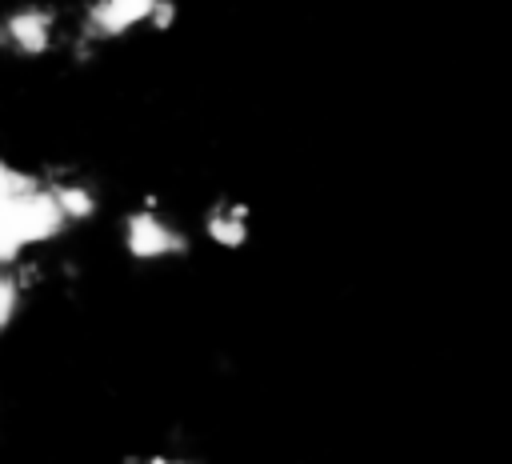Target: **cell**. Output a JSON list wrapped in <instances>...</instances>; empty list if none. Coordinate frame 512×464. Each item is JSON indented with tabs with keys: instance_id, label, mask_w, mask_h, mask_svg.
<instances>
[{
	"instance_id": "6da1fadb",
	"label": "cell",
	"mask_w": 512,
	"mask_h": 464,
	"mask_svg": "<svg viewBox=\"0 0 512 464\" xmlns=\"http://www.w3.org/2000/svg\"><path fill=\"white\" fill-rule=\"evenodd\" d=\"M100 212V192L76 168H24L4 160L0 172V268H52V252Z\"/></svg>"
},
{
	"instance_id": "7a4b0ae2",
	"label": "cell",
	"mask_w": 512,
	"mask_h": 464,
	"mask_svg": "<svg viewBox=\"0 0 512 464\" xmlns=\"http://www.w3.org/2000/svg\"><path fill=\"white\" fill-rule=\"evenodd\" d=\"M192 228L180 224V216H172L160 200H140L132 212H124L120 220V244L132 260L140 264H168V260H184L192 252Z\"/></svg>"
},
{
	"instance_id": "3957f363",
	"label": "cell",
	"mask_w": 512,
	"mask_h": 464,
	"mask_svg": "<svg viewBox=\"0 0 512 464\" xmlns=\"http://www.w3.org/2000/svg\"><path fill=\"white\" fill-rule=\"evenodd\" d=\"M196 232L216 244V248H244L248 244V232H252V212L244 200L236 196H216L204 212H200V224Z\"/></svg>"
},
{
	"instance_id": "277c9868",
	"label": "cell",
	"mask_w": 512,
	"mask_h": 464,
	"mask_svg": "<svg viewBox=\"0 0 512 464\" xmlns=\"http://www.w3.org/2000/svg\"><path fill=\"white\" fill-rule=\"evenodd\" d=\"M116 464H208V460L192 456V452H180V448H132Z\"/></svg>"
}]
</instances>
